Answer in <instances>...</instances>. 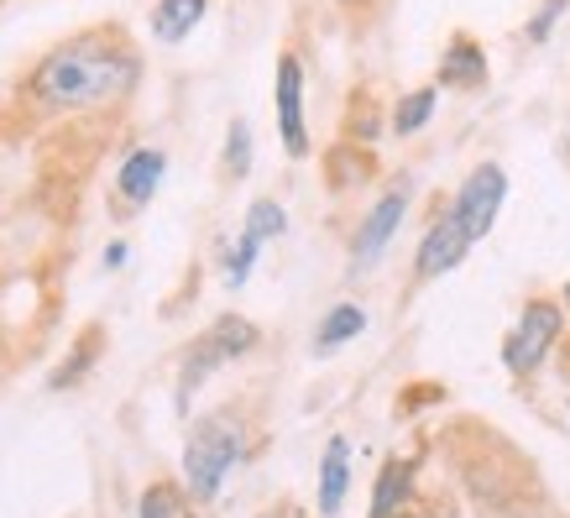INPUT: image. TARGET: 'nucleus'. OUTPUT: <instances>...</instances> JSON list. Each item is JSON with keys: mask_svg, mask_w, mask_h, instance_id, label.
Wrapping results in <instances>:
<instances>
[{"mask_svg": "<svg viewBox=\"0 0 570 518\" xmlns=\"http://www.w3.org/2000/svg\"><path fill=\"white\" fill-rule=\"evenodd\" d=\"M141 79V52L126 42L116 27L79 32L37 58L27 74V95L42 110H100V105L126 100Z\"/></svg>", "mask_w": 570, "mask_h": 518, "instance_id": "nucleus-1", "label": "nucleus"}, {"mask_svg": "<svg viewBox=\"0 0 570 518\" xmlns=\"http://www.w3.org/2000/svg\"><path fill=\"white\" fill-rule=\"evenodd\" d=\"M242 456H246V434L236 419H225V414L199 419L189 430V446H184V482H189V492L199 502H215L230 467Z\"/></svg>", "mask_w": 570, "mask_h": 518, "instance_id": "nucleus-2", "label": "nucleus"}, {"mask_svg": "<svg viewBox=\"0 0 570 518\" xmlns=\"http://www.w3.org/2000/svg\"><path fill=\"white\" fill-rule=\"evenodd\" d=\"M252 345H257V325H252V320H242V314H220V320H215V325H209L205 335L184 351V366H178V414H189L199 382H205L215 366L246 356Z\"/></svg>", "mask_w": 570, "mask_h": 518, "instance_id": "nucleus-3", "label": "nucleus"}, {"mask_svg": "<svg viewBox=\"0 0 570 518\" xmlns=\"http://www.w3.org/2000/svg\"><path fill=\"white\" fill-rule=\"evenodd\" d=\"M560 330H566L560 304H550V299H529V304H523V314H519V325L508 330V341H502V366H508L513 378L534 372V366L554 351Z\"/></svg>", "mask_w": 570, "mask_h": 518, "instance_id": "nucleus-4", "label": "nucleus"}, {"mask_svg": "<svg viewBox=\"0 0 570 518\" xmlns=\"http://www.w3.org/2000/svg\"><path fill=\"white\" fill-rule=\"evenodd\" d=\"M502 205H508V173H502L498 163H482V168H471L466 184L455 189L450 215L461 221V231H466L471 242H482V236H492Z\"/></svg>", "mask_w": 570, "mask_h": 518, "instance_id": "nucleus-5", "label": "nucleus"}, {"mask_svg": "<svg viewBox=\"0 0 570 518\" xmlns=\"http://www.w3.org/2000/svg\"><path fill=\"white\" fill-rule=\"evenodd\" d=\"M403 215H409V184H393L377 205L366 209V221L356 225V236H351V267H356V273H366V267H377V262L387 257Z\"/></svg>", "mask_w": 570, "mask_h": 518, "instance_id": "nucleus-6", "label": "nucleus"}, {"mask_svg": "<svg viewBox=\"0 0 570 518\" xmlns=\"http://www.w3.org/2000/svg\"><path fill=\"white\" fill-rule=\"evenodd\" d=\"M273 105H277V137L288 157H309V121H304V63L298 52L277 58V85H273Z\"/></svg>", "mask_w": 570, "mask_h": 518, "instance_id": "nucleus-7", "label": "nucleus"}, {"mask_svg": "<svg viewBox=\"0 0 570 518\" xmlns=\"http://www.w3.org/2000/svg\"><path fill=\"white\" fill-rule=\"evenodd\" d=\"M471 236L461 231V221L455 215H440V221L424 231V242H419V252H414V277L419 283H430V277H445V273H455L461 262H466V252H471Z\"/></svg>", "mask_w": 570, "mask_h": 518, "instance_id": "nucleus-8", "label": "nucleus"}, {"mask_svg": "<svg viewBox=\"0 0 570 518\" xmlns=\"http://www.w3.org/2000/svg\"><path fill=\"white\" fill-rule=\"evenodd\" d=\"M163 178H168V153L163 147H137V153H126L121 173H116V194H121L126 209H147L163 189Z\"/></svg>", "mask_w": 570, "mask_h": 518, "instance_id": "nucleus-9", "label": "nucleus"}, {"mask_svg": "<svg viewBox=\"0 0 570 518\" xmlns=\"http://www.w3.org/2000/svg\"><path fill=\"white\" fill-rule=\"evenodd\" d=\"M487 85V52L466 32L450 37L445 58H440V89H482Z\"/></svg>", "mask_w": 570, "mask_h": 518, "instance_id": "nucleus-10", "label": "nucleus"}, {"mask_svg": "<svg viewBox=\"0 0 570 518\" xmlns=\"http://www.w3.org/2000/svg\"><path fill=\"white\" fill-rule=\"evenodd\" d=\"M346 492H351V440L335 434L325 446V461H320V514L335 518L346 508Z\"/></svg>", "mask_w": 570, "mask_h": 518, "instance_id": "nucleus-11", "label": "nucleus"}, {"mask_svg": "<svg viewBox=\"0 0 570 518\" xmlns=\"http://www.w3.org/2000/svg\"><path fill=\"white\" fill-rule=\"evenodd\" d=\"M414 477H419V461H387L377 471V487H372V514L366 518H397L403 502L414 492Z\"/></svg>", "mask_w": 570, "mask_h": 518, "instance_id": "nucleus-12", "label": "nucleus"}, {"mask_svg": "<svg viewBox=\"0 0 570 518\" xmlns=\"http://www.w3.org/2000/svg\"><path fill=\"white\" fill-rule=\"evenodd\" d=\"M362 330H366V310H362V304H351V299H346V304H335V310L320 320V330H314V356H335V351H341V345H351Z\"/></svg>", "mask_w": 570, "mask_h": 518, "instance_id": "nucleus-13", "label": "nucleus"}, {"mask_svg": "<svg viewBox=\"0 0 570 518\" xmlns=\"http://www.w3.org/2000/svg\"><path fill=\"white\" fill-rule=\"evenodd\" d=\"M205 17H209V0H157L153 6V37L157 42H184Z\"/></svg>", "mask_w": 570, "mask_h": 518, "instance_id": "nucleus-14", "label": "nucleus"}, {"mask_svg": "<svg viewBox=\"0 0 570 518\" xmlns=\"http://www.w3.org/2000/svg\"><path fill=\"white\" fill-rule=\"evenodd\" d=\"M434 110H440V85L409 89V95H403V100L393 105L387 126H393V137H419V131H424V126L434 121Z\"/></svg>", "mask_w": 570, "mask_h": 518, "instance_id": "nucleus-15", "label": "nucleus"}, {"mask_svg": "<svg viewBox=\"0 0 570 518\" xmlns=\"http://www.w3.org/2000/svg\"><path fill=\"white\" fill-rule=\"evenodd\" d=\"M220 163H225V178H230V184H242L246 173H252L257 153H252V126H246V121H230V126H225V153H220Z\"/></svg>", "mask_w": 570, "mask_h": 518, "instance_id": "nucleus-16", "label": "nucleus"}, {"mask_svg": "<svg viewBox=\"0 0 570 518\" xmlns=\"http://www.w3.org/2000/svg\"><path fill=\"white\" fill-rule=\"evenodd\" d=\"M257 257H262V242L252 231H242L236 242L225 246V289H242L246 277H252V267H257Z\"/></svg>", "mask_w": 570, "mask_h": 518, "instance_id": "nucleus-17", "label": "nucleus"}, {"mask_svg": "<svg viewBox=\"0 0 570 518\" xmlns=\"http://www.w3.org/2000/svg\"><path fill=\"white\" fill-rule=\"evenodd\" d=\"M242 231H252L262 246L277 242L283 231H288V209L277 205V199H252V209H246V225Z\"/></svg>", "mask_w": 570, "mask_h": 518, "instance_id": "nucleus-18", "label": "nucleus"}, {"mask_svg": "<svg viewBox=\"0 0 570 518\" xmlns=\"http://www.w3.org/2000/svg\"><path fill=\"white\" fill-rule=\"evenodd\" d=\"M100 345H105V335H100V330H89L85 341H79V345L69 351V362H63V366H58V372L48 378V388H73V382L85 378V366H95V356H100Z\"/></svg>", "mask_w": 570, "mask_h": 518, "instance_id": "nucleus-19", "label": "nucleus"}, {"mask_svg": "<svg viewBox=\"0 0 570 518\" xmlns=\"http://www.w3.org/2000/svg\"><path fill=\"white\" fill-rule=\"evenodd\" d=\"M137 518H184V492L174 482H153L137 502Z\"/></svg>", "mask_w": 570, "mask_h": 518, "instance_id": "nucleus-20", "label": "nucleus"}, {"mask_svg": "<svg viewBox=\"0 0 570 518\" xmlns=\"http://www.w3.org/2000/svg\"><path fill=\"white\" fill-rule=\"evenodd\" d=\"M566 6H570V0H544V6L534 11V21H529V42H550L554 21L566 17Z\"/></svg>", "mask_w": 570, "mask_h": 518, "instance_id": "nucleus-21", "label": "nucleus"}, {"mask_svg": "<svg viewBox=\"0 0 570 518\" xmlns=\"http://www.w3.org/2000/svg\"><path fill=\"white\" fill-rule=\"evenodd\" d=\"M126 257H131V246H126V242H110V246H105V267H110V273H121Z\"/></svg>", "mask_w": 570, "mask_h": 518, "instance_id": "nucleus-22", "label": "nucleus"}, {"mask_svg": "<svg viewBox=\"0 0 570 518\" xmlns=\"http://www.w3.org/2000/svg\"><path fill=\"white\" fill-rule=\"evenodd\" d=\"M257 518H283V514H257Z\"/></svg>", "mask_w": 570, "mask_h": 518, "instance_id": "nucleus-23", "label": "nucleus"}]
</instances>
